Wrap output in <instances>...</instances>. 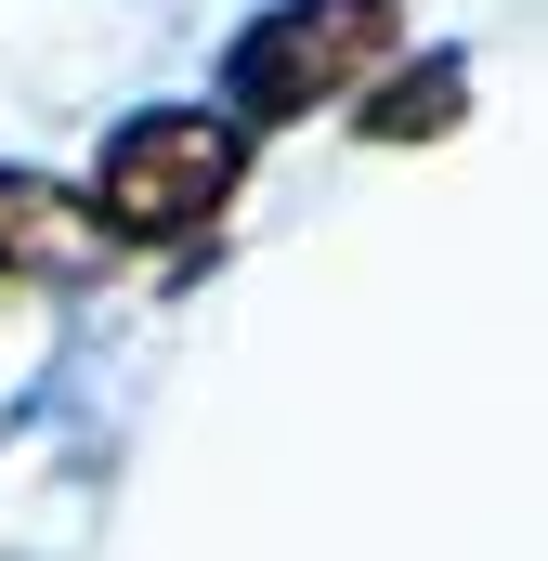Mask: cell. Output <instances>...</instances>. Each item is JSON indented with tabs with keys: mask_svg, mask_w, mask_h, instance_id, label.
<instances>
[{
	"mask_svg": "<svg viewBox=\"0 0 548 561\" xmlns=\"http://www.w3.org/2000/svg\"><path fill=\"white\" fill-rule=\"evenodd\" d=\"M236 183H249V131L222 105H144L132 131L92 157L79 236H105L132 262H183V249H209V222L236 209Z\"/></svg>",
	"mask_w": 548,
	"mask_h": 561,
	"instance_id": "cell-1",
	"label": "cell"
},
{
	"mask_svg": "<svg viewBox=\"0 0 548 561\" xmlns=\"http://www.w3.org/2000/svg\"><path fill=\"white\" fill-rule=\"evenodd\" d=\"M406 53V0H274L262 26L236 39L222 66V118H300V105H340L366 66Z\"/></svg>",
	"mask_w": 548,
	"mask_h": 561,
	"instance_id": "cell-2",
	"label": "cell"
},
{
	"mask_svg": "<svg viewBox=\"0 0 548 561\" xmlns=\"http://www.w3.org/2000/svg\"><path fill=\"white\" fill-rule=\"evenodd\" d=\"M79 262V196H53V183H26V170H0V300L39 275H66Z\"/></svg>",
	"mask_w": 548,
	"mask_h": 561,
	"instance_id": "cell-3",
	"label": "cell"
},
{
	"mask_svg": "<svg viewBox=\"0 0 548 561\" xmlns=\"http://www.w3.org/2000/svg\"><path fill=\"white\" fill-rule=\"evenodd\" d=\"M457 105H470V79H457V66H418V79H392V92L366 105V144H431Z\"/></svg>",
	"mask_w": 548,
	"mask_h": 561,
	"instance_id": "cell-4",
	"label": "cell"
}]
</instances>
